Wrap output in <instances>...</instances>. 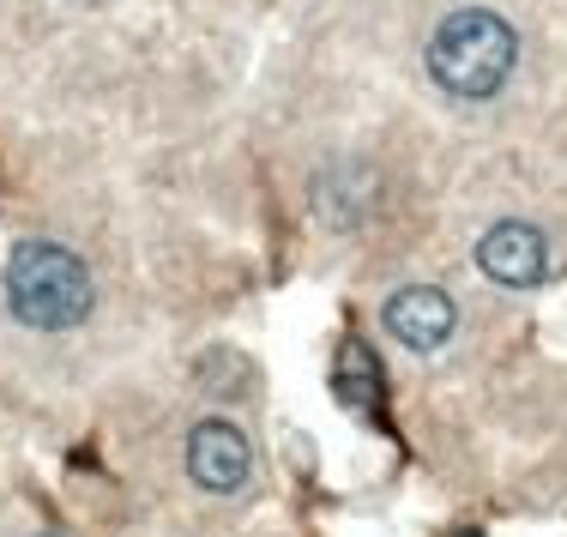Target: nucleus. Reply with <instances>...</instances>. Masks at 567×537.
Wrapping results in <instances>:
<instances>
[{"label":"nucleus","instance_id":"1","mask_svg":"<svg viewBox=\"0 0 567 537\" xmlns=\"http://www.w3.org/2000/svg\"><path fill=\"white\" fill-rule=\"evenodd\" d=\"M513 61H519V37L507 19L483 7H458L441 19V31L429 37V73L453 91V97H495L507 85Z\"/></svg>","mask_w":567,"mask_h":537},{"label":"nucleus","instance_id":"2","mask_svg":"<svg viewBox=\"0 0 567 537\" xmlns=\"http://www.w3.org/2000/svg\"><path fill=\"white\" fill-rule=\"evenodd\" d=\"M7 302L24 327L61 332L91 314V272L61 241H24L7 260Z\"/></svg>","mask_w":567,"mask_h":537},{"label":"nucleus","instance_id":"3","mask_svg":"<svg viewBox=\"0 0 567 537\" xmlns=\"http://www.w3.org/2000/svg\"><path fill=\"white\" fill-rule=\"evenodd\" d=\"M187 472H194V483H206V489H241L254 472V447H248V435H241L236 423H199L194 435H187Z\"/></svg>","mask_w":567,"mask_h":537},{"label":"nucleus","instance_id":"4","mask_svg":"<svg viewBox=\"0 0 567 537\" xmlns=\"http://www.w3.org/2000/svg\"><path fill=\"white\" fill-rule=\"evenodd\" d=\"M458 327V308L447 290L435 285H404L393 302H386V332H393L399 344H411V351H441V344L453 339Z\"/></svg>","mask_w":567,"mask_h":537},{"label":"nucleus","instance_id":"5","mask_svg":"<svg viewBox=\"0 0 567 537\" xmlns=\"http://www.w3.org/2000/svg\"><path fill=\"white\" fill-rule=\"evenodd\" d=\"M477 266L495 278V285H537L549 272V241L532 224H495L489 236L477 241Z\"/></svg>","mask_w":567,"mask_h":537},{"label":"nucleus","instance_id":"6","mask_svg":"<svg viewBox=\"0 0 567 537\" xmlns=\"http://www.w3.org/2000/svg\"><path fill=\"white\" fill-rule=\"evenodd\" d=\"M332 393L350 411H374V399H381V362H374V351L362 339H344L339 362H332Z\"/></svg>","mask_w":567,"mask_h":537}]
</instances>
